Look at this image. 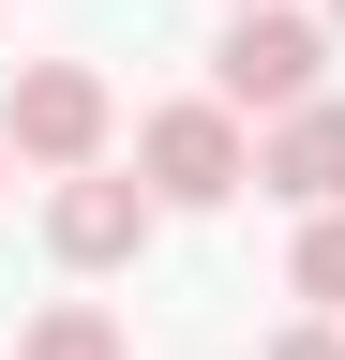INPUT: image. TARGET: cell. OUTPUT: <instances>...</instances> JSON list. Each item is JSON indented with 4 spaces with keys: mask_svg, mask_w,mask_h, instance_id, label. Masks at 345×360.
<instances>
[{
    "mask_svg": "<svg viewBox=\"0 0 345 360\" xmlns=\"http://www.w3.org/2000/svg\"><path fill=\"white\" fill-rule=\"evenodd\" d=\"M0 180H15V135H0Z\"/></svg>",
    "mask_w": 345,
    "mask_h": 360,
    "instance_id": "9c48e42d",
    "label": "cell"
},
{
    "mask_svg": "<svg viewBox=\"0 0 345 360\" xmlns=\"http://www.w3.org/2000/svg\"><path fill=\"white\" fill-rule=\"evenodd\" d=\"M15 360H136V330H120L105 300H46V315L15 330Z\"/></svg>",
    "mask_w": 345,
    "mask_h": 360,
    "instance_id": "8992f818",
    "label": "cell"
},
{
    "mask_svg": "<svg viewBox=\"0 0 345 360\" xmlns=\"http://www.w3.org/2000/svg\"><path fill=\"white\" fill-rule=\"evenodd\" d=\"M136 180H150L165 210H226L240 180H255V120L226 105V90H181V105L136 120Z\"/></svg>",
    "mask_w": 345,
    "mask_h": 360,
    "instance_id": "7a4b0ae2",
    "label": "cell"
},
{
    "mask_svg": "<svg viewBox=\"0 0 345 360\" xmlns=\"http://www.w3.org/2000/svg\"><path fill=\"white\" fill-rule=\"evenodd\" d=\"M255 195H285V210H345V90L255 120Z\"/></svg>",
    "mask_w": 345,
    "mask_h": 360,
    "instance_id": "5b68a950",
    "label": "cell"
},
{
    "mask_svg": "<svg viewBox=\"0 0 345 360\" xmlns=\"http://www.w3.org/2000/svg\"><path fill=\"white\" fill-rule=\"evenodd\" d=\"M285 285L315 300V315H345V210H300V255H285Z\"/></svg>",
    "mask_w": 345,
    "mask_h": 360,
    "instance_id": "52a82bcc",
    "label": "cell"
},
{
    "mask_svg": "<svg viewBox=\"0 0 345 360\" xmlns=\"http://www.w3.org/2000/svg\"><path fill=\"white\" fill-rule=\"evenodd\" d=\"M330 15H300V0H240L226 30H210V90H226L240 120H285V105H315L330 90Z\"/></svg>",
    "mask_w": 345,
    "mask_h": 360,
    "instance_id": "6da1fadb",
    "label": "cell"
},
{
    "mask_svg": "<svg viewBox=\"0 0 345 360\" xmlns=\"http://www.w3.org/2000/svg\"><path fill=\"white\" fill-rule=\"evenodd\" d=\"M255 360H345V315H285V330L255 345Z\"/></svg>",
    "mask_w": 345,
    "mask_h": 360,
    "instance_id": "ba28073f",
    "label": "cell"
},
{
    "mask_svg": "<svg viewBox=\"0 0 345 360\" xmlns=\"http://www.w3.org/2000/svg\"><path fill=\"white\" fill-rule=\"evenodd\" d=\"M226 15H240V0H226Z\"/></svg>",
    "mask_w": 345,
    "mask_h": 360,
    "instance_id": "7c38bea8",
    "label": "cell"
},
{
    "mask_svg": "<svg viewBox=\"0 0 345 360\" xmlns=\"http://www.w3.org/2000/svg\"><path fill=\"white\" fill-rule=\"evenodd\" d=\"M330 30H345V0H330Z\"/></svg>",
    "mask_w": 345,
    "mask_h": 360,
    "instance_id": "30bf717a",
    "label": "cell"
},
{
    "mask_svg": "<svg viewBox=\"0 0 345 360\" xmlns=\"http://www.w3.org/2000/svg\"><path fill=\"white\" fill-rule=\"evenodd\" d=\"M0 360H15V345H0Z\"/></svg>",
    "mask_w": 345,
    "mask_h": 360,
    "instance_id": "8fae6325",
    "label": "cell"
},
{
    "mask_svg": "<svg viewBox=\"0 0 345 360\" xmlns=\"http://www.w3.org/2000/svg\"><path fill=\"white\" fill-rule=\"evenodd\" d=\"M0 135H15V165L75 180V165H105V135H120V90H105L91 60H30L15 90H0Z\"/></svg>",
    "mask_w": 345,
    "mask_h": 360,
    "instance_id": "3957f363",
    "label": "cell"
},
{
    "mask_svg": "<svg viewBox=\"0 0 345 360\" xmlns=\"http://www.w3.org/2000/svg\"><path fill=\"white\" fill-rule=\"evenodd\" d=\"M150 225H165V195H150L136 165H75L60 195H46V255H60V270H136Z\"/></svg>",
    "mask_w": 345,
    "mask_h": 360,
    "instance_id": "277c9868",
    "label": "cell"
}]
</instances>
